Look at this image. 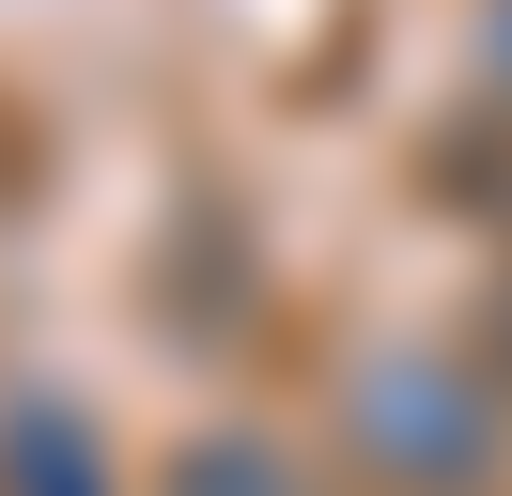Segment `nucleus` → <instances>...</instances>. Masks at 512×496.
I'll use <instances>...</instances> for the list:
<instances>
[{
    "mask_svg": "<svg viewBox=\"0 0 512 496\" xmlns=\"http://www.w3.org/2000/svg\"><path fill=\"white\" fill-rule=\"evenodd\" d=\"M171 496H295V481H280V465H249V450H202Z\"/></svg>",
    "mask_w": 512,
    "mask_h": 496,
    "instance_id": "1",
    "label": "nucleus"
}]
</instances>
